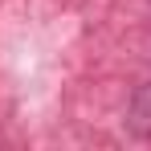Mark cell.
Here are the masks:
<instances>
[{"label": "cell", "mask_w": 151, "mask_h": 151, "mask_svg": "<svg viewBox=\"0 0 151 151\" xmlns=\"http://www.w3.org/2000/svg\"><path fill=\"white\" fill-rule=\"evenodd\" d=\"M131 127L139 135H151V86H143L135 94V106H131Z\"/></svg>", "instance_id": "1"}]
</instances>
